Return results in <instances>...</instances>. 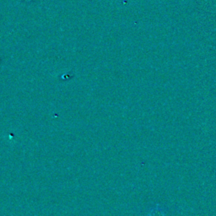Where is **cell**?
Here are the masks:
<instances>
[{
  "label": "cell",
  "mask_w": 216,
  "mask_h": 216,
  "mask_svg": "<svg viewBox=\"0 0 216 216\" xmlns=\"http://www.w3.org/2000/svg\"><path fill=\"white\" fill-rule=\"evenodd\" d=\"M161 210L159 209V208H156V209H153L152 210V212L150 213V215L151 216H158V213L159 212H161Z\"/></svg>",
  "instance_id": "cell-1"
}]
</instances>
